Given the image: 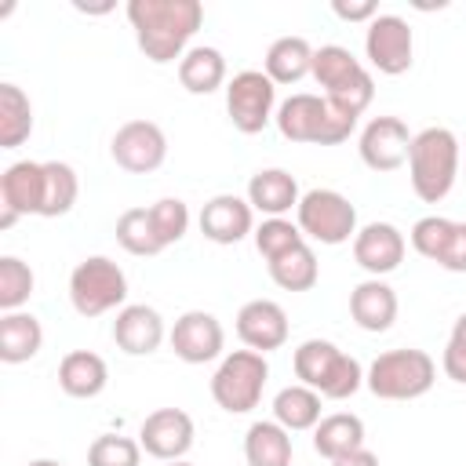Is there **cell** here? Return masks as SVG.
I'll use <instances>...</instances> for the list:
<instances>
[{"mask_svg":"<svg viewBox=\"0 0 466 466\" xmlns=\"http://www.w3.org/2000/svg\"><path fill=\"white\" fill-rule=\"evenodd\" d=\"M178 84L189 95H211L222 84H229L226 80V58H222V51L218 47H208V44L189 47L178 58Z\"/></svg>","mask_w":466,"mask_h":466,"instance_id":"484cf974","label":"cell"},{"mask_svg":"<svg viewBox=\"0 0 466 466\" xmlns=\"http://www.w3.org/2000/svg\"><path fill=\"white\" fill-rule=\"evenodd\" d=\"M127 273L106 258V255H87L84 262L73 266L69 273V302L80 317H102L109 309L127 306Z\"/></svg>","mask_w":466,"mask_h":466,"instance_id":"ba28073f","label":"cell"},{"mask_svg":"<svg viewBox=\"0 0 466 466\" xmlns=\"http://www.w3.org/2000/svg\"><path fill=\"white\" fill-rule=\"evenodd\" d=\"M167 466H193L189 459H175V462H167Z\"/></svg>","mask_w":466,"mask_h":466,"instance_id":"f6af8a7d","label":"cell"},{"mask_svg":"<svg viewBox=\"0 0 466 466\" xmlns=\"http://www.w3.org/2000/svg\"><path fill=\"white\" fill-rule=\"evenodd\" d=\"M404 251H408V240L393 222H368L353 237V262L371 277L393 273L404 262Z\"/></svg>","mask_w":466,"mask_h":466,"instance_id":"e0dca14e","label":"cell"},{"mask_svg":"<svg viewBox=\"0 0 466 466\" xmlns=\"http://www.w3.org/2000/svg\"><path fill=\"white\" fill-rule=\"evenodd\" d=\"M331 11H335L342 22H371V18L379 15V4H375V0H357V4L331 0Z\"/></svg>","mask_w":466,"mask_h":466,"instance_id":"60d3db41","label":"cell"},{"mask_svg":"<svg viewBox=\"0 0 466 466\" xmlns=\"http://www.w3.org/2000/svg\"><path fill=\"white\" fill-rule=\"evenodd\" d=\"M251 237H255V248H258V255L266 262L284 255V251H291V248H299V244H306L299 222H288V218H262Z\"/></svg>","mask_w":466,"mask_h":466,"instance_id":"e575fe53","label":"cell"},{"mask_svg":"<svg viewBox=\"0 0 466 466\" xmlns=\"http://www.w3.org/2000/svg\"><path fill=\"white\" fill-rule=\"evenodd\" d=\"M433 382H437V364L426 350H415V346L386 350L364 371V386L379 400H415L430 393Z\"/></svg>","mask_w":466,"mask_h":466,"instance_id":"5b68a950","label":"cell"},{"mask_svg":"<svg viewBox=\"0 0 466 466\" xmlns=\"http://www.w3.org/2000/svg\"><path fill=\"white\" fill-rule=\"evenodd\" d=\"M364 55L371 62V69L386 73V76H400L411 69V55H415V36L411 25L400 15H375L364 29Z\"/></svg>","mask_w":466,"mask_h":466,"instance_id":"8fae6325","label":"cell"},{"mask_svg":"<svg viewBox=\"0 0 466 466\" xmlns=\"http://www.w3.org/2000/svg\"><path fill=\"white\" fill-rule=\"evenodd\" d=\"M313 51L306 36H277L262 58V73L273 84H299L313 73Z\"/></svg>","mask_w":466,"mask_h":466,"instance_id":"d4e9b609","label":"cell"},{"mask_svg":"<svg viewBox=\"0 0 466 466\" xmlns=\"http://www.w3.org/2000/svg\"><path fill=\"white\" fill-rule=\"evenodd\" d=\"M269 379V360L266 353L255 350H233L218 360L215 375H211V397L222 411L229 415H248L258 408L262 390Z\"/></svg>","mask_w":466,"mask_h":466,"instance_id":"52a82bcc","label":"cell"},{"mask_svg":"<svg viewBox=\"0 0 466 466\" xmlns=\"http://www.w3.org/2000/svg\"><path fill=\"white\" fill-rule=\"evenodd\" d=\"M408 149H411V131L400 116H371L360 127L357 153L371 171H397L400 164H408Z\"/></svg>","mask_w":466,"mask_h":466,"instance_id":"5bb4252c","label":"cell"},{"mask_svg":"<svg viewBox=\"0 0 466 466\" xmlns=\"http://www.w3.org/2000/svg\"><path fill=\"white\" fill-rule=\"evenodd\" d=\"M350 317L360 331H390L397 320V291L382 277H368L350 291Z\"/></svg>","mask_w":466,"mask_h":466,"instance_id":"ffe728a7","label":"cell"},{"mask_svg":"<svg viewBox=\"0 0 466 466\" xmlns=\"http://www.w3.org/2000/svg\"><path fill=\"white\" fill-rule=\"evenodd\" d=\"M167 328H164V317L146 306V302H127L116 309V320H113V342L127 353V357H149L160 350Z\"/></svg>","mask_w":466,"mask_h":466,"instance_id":"d6986e66","label":"cell"},{"mask_svg":"<svg viewBox=\"0 0 466 466\" xmlns=\"http://www.w3.org/2000/svg\"><path fill=\"white\" fill-rule=\"evenodd\" d=\"M127 22L135 29L138 51L149 62L167 66L189 51V40L204 22V7L200 0H131Z\"/></svg>","mask_w":466,"mask_h":466,"instance_id":"6da1fadb","label":"cell"},{"mask_svg":"<svg viewBox=\"0 0 466 466\" xmlns=\"http://www.w3.org/2000/svg\"><path fill=\"white\" fill-rule=\"evenodd\" d=\"M80 197V178L73 171V164L66 160H44V208L40 215L44 218H58V215H69L73 204Z\"/></svg>","mask_w":466,"mask_h":466,"instance_id":"1f68e13d","label":"cell"},{"mask_svg":"<svg viewBox=\"0 0 466 466\" xmlns=\"http://www.w3.org/2000/svg\"><path fill=\"white\" fill-rule=\"evenodd\" d=\"M364 448V422L353 411H331L313 426V451L328 462Z\"/></svg>","mask_w":466,"mask_h":466,"instance_id":"cb8c5ba5","label":"cell"},{"mask_svg":"<svg viewBox=\"0 0 466 466\" xmlns=\"http://www.w3.org/2000/svg\"><path fill=\"white\" fill-rule=\"evenodd\" d=\"M459 164H462V149H459L455 131L422 127L419 135H411L408 178L422 204H441L451 193V186L459 178Z\"/></svg>","mask_w":466,"mask_h":466,"instance_id":"3957f363","label":"cell"},{"mask_svg":"<svg viewBox=\"0 0 466 466\" xmlns=\"http://www.w3.org/2000/svg\"><path fill=\"white\" fill-rule=\"evenodd\" d=\"M0 208L40 215L44 208V160H15L0 175Z\"/></svg>","mask_w":466,"mask_h":466,"instance_id":"44dd1931","label":"cell"},{"mask_svg":"<svg viewBox=\"0 0 466 466\" xmlns=\"http://www.w3.org/2000/svg\"><path fill=\"white\" fill-rule=\"evenodd\" d=\"M33 135V102L18 84H0V149H18Z\"/></svg>","mask_w":466,"mask_h":466,"instance_id":"f546056e","label":"cell"},{"mask_svg":"<svg viewBox=\"0 0 466 466\" xmlns=\"http://www.w3.org/2000/svg\"><path fill=\"white\" fill-rule=\"evenodd\" d=\"M295 379L309 390H317L328 400H346L364 386V368L357 357L342 353L328 339H306L291 353Z\"/></svg>","mask_w":466,"mask_h":466,"instance_id":"277c9868","label":"cell"},{"mask_svg":"<svg viewBox=\"0 0 466 466\" xmlns=\"http://www.w3.org/2000/svg\"><path fill=\"white\" fill-rule=\"evenodd\" d=\"M44 328L33 313H4L0 317V360L4 364H25L40 353Z\"/></svg>","mask_w":466,"mask_h":466,"instance_id":"83f0119b","label":"cell"},{"mask_svg":"<svg viewBox=\"0 0 466 466\" xmlns=\"http://www.w3.org/2000/svg\"><path fill=\"white\" fill-rule=\"evenodd\" d=\"M116 244L127 251V255H138V258H153L164 251L157 229H153V218H149V208H127L120 218H116Z\"/></svg>","mask_w":466,"mask_h":466,"instance_id":"d6a6232c","label":"cell"},{"mask_svg":"<svg viewBox=\"0 0 466 466\" xmlns=\"http://www.w3.org/2000/svg\"><path fill=\"white\" fill-rule=\"evenodd\" d=\"M226 113L240 135H258L277 116V84L262 69H240L226 84Z\"/></svg>","mask_w":466,"mask_h":466,"instance_id":"30bf717a","label":"cell"},{"mask_svg":"<svg viewBox=\"0 0 466 466\" xmlns=\"http://www.w3.org/2000/svg\"><path fill=\"white\" fill-rule=\"evenodd\" d=\"M266 266H269L273 284L284 291H309L320 280V262H317V251L309 244H299V248L269 258Z\"/></svg>","mask_w":466,"mask_h":466,"instance_id":"4dcf8cb0","label":"cell"},{"mask_svg":"<svg viewBox=\"0 0 466 466\" xmlns=\"http://www.w3.org/2000/svg\"><path fill=\"white\" fill-rule=\"evenodd\" d=\"M18 218H22L18 211H11V208H0V229H11Z\"/></svg>","mask_w":466,"mask_h":466,"instance_id":"7bdbcfd3","label":"cell"},{"mask_svg":"<svg viewBox=\"0 0 466 466\" xmlns=\"http://www.w3.org/2000/svg\"><path fill=\"white\" fill-rule=\"evenodd\" d=\"M441 269L448 273H466V222H455L451 226V237H448V248L437 262Z\"/></svg>","mask_w":466,"mask_h":466,"instance_id":"ab89813d","label":"cell"},{"mask_svg":"<svg viewBox=\"0 0 466 466\" xmlns=\"http://www.w3.org/2000/svg\"><path fill=\"white\" fill-rule=\"evenodd\" d=\"M149 218H153V229H157V237H160L164 248L178 244L186 237V229H189V208L178 197H160L149 208Z\"/></svg>","mask_w":466,"mask_h":466,"instance_id":"74e56055","label":"cell"},{"mask_svg":"<svg viewBox=\"0 0 466 466\" xmlns=\"http://www.w3.org/2000/svg\"><path fill=\"white\" fill-rule=\"evenodd\" d=\"M106 382H109V368L91 350H69L58 360V386H62L66 397L91 400V397H98L106 390Z\"/></svg>","mask_w":466,"mask_h":466,"instance_id":"603a6c76","label":"cell"},{"mask_svg":"<svg viewBox=\"0 0 466 466\" xmlns=\"http://www.w3.org/2000/svg\"><path fill=\"white\" fill-rule=\"evenodd\" d=\"M451 226H455V218H444V215H422V218L411 226L408 240H411V248H415L422 258L441 262V255H444V248H448V237H451Z\"/></svg>","mask_w":466,"mask_h":466,"instance_id":"8d00e7d4","label":"cell"},{"mask_svg":"<svg viewBox=\"0 0 466 466\" xmlns=\"http://www.w3.org/2000/svg\"><path fill=\"white\" fill-rule=\"evenodd\" d=\"M193 419L182 411V408H157L142 419L138 426V444L146 455L160 459V462H175V459H186V451L193 448Z\"/></svg>","mask_w":466,"mask_h":466,"instance_id":"4fadbf2b","label":"cell"},{"mask_svg":"<svg viewBox=\"0 0 466 466\" xmlns=\"http://www.w3.org/2000/svg\"><path fill=\"white\" fill-rule=\"evenodd\" d=\"M299 200H302L299 182L284 167H262L248 178V204L266 218H284L291 208H299Z\"/></svg>","mask_w":466,"mask_h":466,"instance_id":"7402d4cb","label":"cell"},{"mask_svg":"<svg viewBox=\"0 0 466 466\" xmlns=\"http://www.w3.org/2000/svg\"><path fill=\"white\" fill-rule=\"evenodd\" d=\"M29 466H62V462H58V459H33Z\"/></svg>","mask_w":466,"mask_h":466,"instance_id":"ee69618b","label":"cell"},{"mask_svg":"<svg viewBox=\"0 0 466 466\" xmlns=\"http://www.w3.org/2000/svg\"><path fill=\"white\" fill-rule=\"evenodd\" d=\"M277 131L288 142H302V146H339L357 131L353 113L339 109L335 102H328L324 95L313 91H295L277 106Z\"/></svg>","mask_w":466,"mask_h":466,"instance_id":"7a4b0ae2","label":"cell"},{"mask_svg":"<svg viewBox=\"0 0 466 466\" xmlns=\"http://www.w3.org/2000/svg\"><path fill=\"white\" fill-rule=\"evenodd\" d=\"M33 288H36V277H33L29 262H22L18 255H4L0 258V309L18 313L29 302Z\"/></svg>","mask_w":466,"mask_h":466,"instance_id":"836d02e7","label":"cell"},{"mask_svg":"<svg viewBox=\"0 0 466 466\" xmlns=\"http://www.w3.org/2000/svg\"><path fill=\"white\" fill-rule=\"evenodd\" d=\"M295 222L302 237L328 244V248L357 237V208L339 189H306L295 208Z\"/></svg>","mask_w":466,"mask_h":466,"instance_id":"9c48e42d","label":"cell"},{"mask_svg":"<svg viewBox=\"0 0 466 466\" xmlns=\"http://www.w3.org/2000/svg\"><path fill=\"white\" fill-rule=\"evenodd\" d=\"M291 433L273 422V419H258L248 426L244 433V459L248 466H291Z\"/></svg>","mask_w":466,"mask_h":466,"instance_id":"4316f807","label":"cell"},{"mask_svg":"<svg viewBox=\"0 0 466 466\" xmlns=\"http://www.w3.org/2000/svg\"><path fill=\"white\" fill-rule=\"evenodd\" d=\"M200 233L211 244H240L255 233V208L237 193H218L200 208Z\"/></svg>","mask_w":466,"mask_h":466,"instance_id":"ac0fdd59","label":"cell"},{"mask_svg":"<svg viewBox=\"0 0 466 466\" xmlns=\"http://www.w3.org/2000/svg\"><path fill=\"white\" fill-rule=\"evenodd\" d=\"M441 368L451 382H462L466 386V313L455 317L451 324V335H448V346L441 353Z\"/></svg>","mask_w":466,"mask_h":466,"instance_id":"f35d334b","label":"cell"},{"mask_svg":"<svg viewBox=\"0 0 466 466\" xmlns=\"http://www.w3.org/2000/svg\"><path fill=\"white\" fill-rule=\"evenodd\" d=\"M331 466H379V455H375V451H368V448H357V451H350V455L335 459Z\"/></svg>","mask_w":466,"mask_h":466,"instance_id":"b9f144b4","label":"cell"},{"mask_svg":"<svg viewBox=\"0 0 466 466\" xmlns=\"http://www.w3.org/2000/svg\"><path fill=\"white\" fill-rule=\"evenodd\" d=\"M320 393L295 382V386H284L277 390L273 397V422H280L288 433H302V430H313L324 415H320Z\"/></svg>","mask_w":466,"mask_h":466,"instance_id":"f1b7e54d","label":"cell"},{"mask_svg":"<svg viewBox=\"0 0 466 466\" xmlns=\"http://www.w3.org/2000/svg\"><path fill=\"white\" fill-rule=\"evenodd\" d=\"M320 87H324V98L335 102L339 109L360 116L371 98H375V80L371 73L360 66V58H353L350 47L342 44H324L313 51V73H309Z\"/></svg>","mask_w":466,"mask_h":466,"instance_id":"8992f818","label":"cell"},{"mask_svg":"<svg viewBox=\"0 0 466 466\" xmlns=\"http://www.w3.org/2000/svg\"><path fill=\"white\" fill-rule=\"evenodd\" d=\"M167 342H171V350H175L178 360H186V364H208V360H215L222 353L226 331H222V324H218L215 313H208V309H186L171 324Z\"/></svg>","mask_w":466,"mask_h":466,"instance_id":"9a60e30c","label":"cell"},{"mask_svg":"<svg viewBox=\"0 0 466 466\" xmlns=\"http://www.w3.org/2000/svg\"><path fill=\"white\" fill-rule=\"evenodd\" d=\"M142 444L120 433H98L87 448V466H138Z\"/></svg>","mask_w":466,"mask_h":466,"instance_id":"d590c367","label":"cell"},{"mask_svg":"<svg viewBox=\"0 0 466 466\" xmlns=\"http://www.w3.org/2000/svg\"><path fill=\"white\" fill-rule=\"evenodd\" d=\"M109 153H113L116 167H124L131 175H149L167 160V135L153 120H127L116 127Z\"/></svg>","mask_w":466,"mask_h":466,"instance_id":"7c38bea8","label":"cell"},{"mask_svg":"<svg viewBox=\"0 0 466 466\" xmlns=\"http://www.w3.org/2000/svg\"><path fill=\"white\" fill-rule=\"evenodd\" d=\"M288 313L273 299H251L237 309V339L255 353H273L288 342Z\"/></svg>","mask_w":466,"mask_h":466,"instance_id":"2e32d148","label":"cell"}]
</instances>
